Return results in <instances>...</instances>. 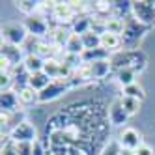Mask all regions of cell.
I'll return each mask as SVG.
<instances>
[{
  "mask_svg": "<svg viewBox=\"0 0 155 155\" xmlns=\"http://www.w3.org/2000/svg\"><path fill=\"white\" fill-rule=\"evenodd\" d=\"M110 65H112L114 71L127 68V69H133L138 75V73H142L144 69H146L148 56L140 49H124V51L112 54V58H110Z\"/></svg>",
  "mask_w": 155,
  "mask_h": 155,
  "instance_id": "1",
  "label": "cell"
},
{
  "mask_svg": "<svg viewBox=\"0 0 155 155\" xmlns=\"http://www.w3.org/2000/svg\"><path fill=\"white\" fill-rule=\"evenodd\" d=\"M150 28L146 25L138 23L135 17H127L124 21V32H121V45L125 49H137V45L140 43V39L146 36V32Z\"/></svg>",
  "mask_w": 155,
  "mask_h": 155,
  "instance_id": "2",
  "label": "cell"
},
{
  "mask_svg": "<svg viewBox=\"0 0 155 155\" xmlns=\"http://www.w3.org/2000/svg\"><path fill=\"white\" fill-rule=\"evenodd\" d=\"M131 15L135 17L138 23L146 25L148 28L155 26V8L151 4V0H135V2H133Z\"/></svg>",
  "mask_w": 155,
  "mask_h": 155,
  "instance_id": "3",
  "label": "cell"
},
{
  "mask_svg": "<svg viewBox=\"0 0 155 155\" xmlns=\"http://www.w3.org/2000/svg\"><path fill=\"white\" fill-rule=\"evenodd\" d=\"M28 39V32L25 28V25L19 23H8L2 28V43H9L15 47H23Z\"/></svg>",
  "mask_w": 155,
  "mask_h": 155,
  "instance_id": "4",
  "label": "cell"
},
{
  "mask_svg": "<svg viewBox=\"0 0 155 155\" xmlns=\"http://www.w3.org/2000/svg\"><path fill=\"white\" fill-rule=\"evenodd\" d=\"M51 13L58 23V26L73 25V21L79 17L71 2H51Z\"/></svg>",
  "mask_w": 155,
  "mask_h": 155,
  "instance_id": "5",
  "label": "cell"
},
{
  "mask_svg": "<svg viewBox=\"0 0 155 155\" xmlns=\"http://www.w3.org/2000/svg\"><path fill=\"white\" fill-rule=\"evenodd\" d=\"M71 88H73V84H71L69 79H56V81H52L43 92H39L38 101H39V103L54 101V99H58L60 95H64L68 90H71Z\"/></svg>",
  "mask_w": 155,
  "mask_h": 155,
  "instance_id": "6",
  "label": "cell"
},
{
  "mask_svg": "<svg viewBox=\"0 0 155 155\" xmlns=\"http://www.w3.org/2000/svg\"><path fill=\"white\" fill-rule=\"evenodd\" d=\"M25 28H26V32H28V36H32V38H36V39H39V38H45L47 34H51V26H49V23H47V19L43 17V15H32V17H26V21H25Z\"/></svg>",
  "mask_w": 155,
  "mask_h": 155,
  "instance_id": "7",
  "label": "cell"
},
{
  "mask_svg": "<svg viewBox=\"0 0 155 155\" xmlns=\"http://www.w3.org/2000/svg\"><path fill=\"white\" fill-rule=\"evenodd\" d=\"M9 140H13L15 144H19V142H30V144H34L38 140L36 127L32 125L30 121H23L21 125H17L15 129L9 131Z\"/></svg>",
  "mask_w": 155,
  "mask_h": 155,
  "instance_id": "8",
  "label": "cell"
},
{
  "mask_svg": "<svg viewBox=\"0 0 155 155\" xmlns=\"http://www.w3.org/2000/svg\"><path fill=\"white\" fill-rule=\"evenodd\" d=\"M107 116H108V121L116 127H121L124 124H127V120H129V114L125 112L124 105H121V99H114V101L108 105Z\"/></svg>",
  "mask_w": 155,
  "mask_h": 155,
  "instance_id": "9",
  "label": "cell"
},
{
  "mask_svg": "<svg viewBox=\"0 0 155 155\" xmlns=\"http://www.w3.org/2000/svg\"><path fill=\"white\" fill-rule=\"evenodd\" d=\"M118 142H120L121 148H127V150L137 151L142 146V135L137 129H133V127H125L124 131L120 133V140Z\"/></svg>",
  "mask_w": 155,
  "mask_h": 155,
  "instance_id": "10",
  "label": "cell"
},
{
  "mask_svg": "<svg viewBox=\"0 0 155 155\" xmlns=\"http://www.w3.org/2000/svg\"><path fill=\"white\" fill-rule=\"evenodd\" d=\"M2 58H6L13 68H19L23 65L26 54L23 47H15V45H9V43H2Z\"/></svg>",
  "mask_w": 155,
  "mask_h": 155,
  "instance_id": "11",
  "label": "cell"
},
{
  "mask_svg": "<svg viewBox=\"0 0 155 155\" xmlns=\"http://www.w3.org/2000/svg\"><path fill=\"white\" fill-rule=\"evenodd\" d=\"M0 107H2V112L4 114L19 112V108H21L19 94L15 90H6V92H2V97H0Z\"/></svg>",
  "mask_w": 155,
  "mask_h": 155,
  "instance_id": "12",
  "label": "cell"
},
{
  "mask_svg": "<svg viewBox=\"0 0 155 155\" xmlns=\"http://www.w3.org/2000/svg\"><path fill=\"white\" fill-rule=\"evenodd\" d=\"M90 68V73L94 77V81H101L105 77L110 75L112 71V65H110V60H101V62H94V64H86Z\"/></svg>",
  "mask_w": 155,
  "mask_h": 155,
  "instance_id": "13",
  "label": "cell"
},
{
  "mask_svg": "<svg viewBox=\"0 0 155 155\" xmlns=\"http://www.w3.org/2000/svg\"><path fill=\"white\" fill-rule=\"evenodd\" d=\"M81 58L84 64H94V62H101V60H110V52L103 47H97V49H90V51H84L81 54Z\"/></svg>",
  "mask_w": 155,
  "mask_h": 155,
  "instance_id": "14",
  "label": "cell"
},
{
  "mask_svg": "<svg viewBox=\"0 0 155 155\" xmlns=\"http://www.w3.org/2000/svg\"><path fill=\"white\" fill-rule=\"evenodd\" d=\"M52 82V79L45 73V71H39V73H34V75H30V81H28V86L32 88V90H36L38 94L43 92L45 88Z\"/></svg>",
  "mask_w": 155,
  "mask_h": 155,
  "instance_id": "15",
  "label": "cell"
},
{
  "mask_svg": "<svg viewBox=\"0 0 155 155\" xmlns=\"http://www.w3.org/2000/svg\"><path fill=\"white\" fill-rule=\"evenodd\" d=\"M90 30H92V15H79L71 25V34L77 36H84Z\"/></svg>",
  "mask_w": 155,
  "mask_h": 155,
  "instance_id": "16",
  "label": "cell"
},
{
  "mask_svg": "<svg viewBox=\"0 0 155 155\" xmlns=\"http://www.w3.org/2000/svg\"><path fill=\"white\" fill-rule=\"evenodd\" d=\"M43 65H45V60H43L41 56H38V54H32V52L26 54V58H25V62H23V68H25L26 73H30V75L43 71Z\"/></svg>",
  "mask_w": 155,
  "mask_h": 155,
  "instance_id": "17",
  "label": "cell"
},
{
  "mask_svg": "<svg viewBox=\"0 0 155 155\" xmlns=\"http://www.w3.org/2000/svg\"><path fill=\"white\" fill-rule=\"evenodd\" d=\"M101 47L107 49L108 52H120V47L121 45V36H116V34H110V32H105L101 34Z\"/></svg>",
  "mask_w": 155,
  "mask_h": 155,
  "instance_id": "18",
  "label": "cell"
},
{
  "mask_svg": "<svg viewBox=\"0 0 155 155\" xmlns=\"http://www.w3.org/2000/svg\"><path fill=\"white\" fill-rule=\"evenodd\" d=\"M69 36H71V32L65 30V26H56V28H51V43H52V45L56 47V49L65 47V43H68Z\"/></svg>",
  "mask_w": 155,
  "mask_h": 155,
  "instance_id": "19",
  "label": "cell"
},
{
  "mask_svg": "<svg viewBox=\"0 0 155 155\" xmlns=\"http://www.w3.org/2000/svg\"><path fill=\"white\" fill-rule=\"evenodd\" d=\"M43 71H45L52 81L60 79V75H62V60H58V58H49V60H45Z\"/></svg>",
  "mask_w": 155,
  "mask_h": 155,
  "instance_id": "20",
  "label": "cell"
},
{
  "mask_svg": "<svg viewBox=\"0 0 155 155\" xmlns=\"http://www.w3.org/2000/svg\"><path fill=\"white\" fill-rule=\"evenodd\" d=\"M17 4V9L21 13H25L26 17H32V15H36L39 9H41V2H34V0H19Z\"/></svg>",
  "mask_w": 155,
  "mask_h": 155,
  "instance_id": "21",
  "label": "cell"
},
{
  "mask_svg": "<svg viewBox=\"0 0 155 155\" xmlns=\"http://www.w3.org/2000/svg\"><path fill=\"white\" fill-rule=\"evenodd\" d=\"M64 49H65V52H68V54H82V52H84L82 38H81V36H77V34H71Z\"/></svg>",
  "mask_w": 155,
  "mask_h": 155,
  "instance_id": "22",
  "label": "cell"
},
{
  "mask_svg": "<svg viewBox=\"0 0 155 155\" xmlns=\"http://www.w3.org/2000/svg\"><path fill=\"white\" fill-rule=\"evenodd\" d=\"M135 79H137V73L133 71V69L124 68V69H118V71H116V81H118V84H121V88L135 84V82H137Z\"/></svg>",
  "mask_w": 155,
  "mask_h": 155,
  "instance_id": "23",
  "label": "cell"
},
{
  "mask_svg": "<svg viewBox=\"0 0 155 155\" xmlns=\"http://www.w3.org/2000/svg\"><path fill=\"white\" fill-rule=\"evenodd\" d=\"M17 94H19L21 107H30V105H34V103H39V101H38L39 94H38L36 90H32L30 86L25 88V90H21V92H17Z\"/></svg>",
  "mask_w": 155,
  "mask_h": 155,
  "instance_id": "24",
  "label": "cell"
},
{
  "mask_svg": "<svg viewBox=\"0 0 155 155\" xmlns=\"http://www.w3.org/2000/svg\"><path fill=\"white\" fill-rule=\"evenodd\" d=\"M82 38V43H84V51H90V49H97V47H101V36L95 34V32H86Z\"/></svg>",
  "mask_w": 155,
  "mask_h": 155,
  "instance_id": "25",
  "label": "cell"
},
{
  "mask_svg": "<svg viewBox=\"0 0 155 155\" xmlns=\"http://www.w3.org/2000/svg\"><path fill=\"white\" fill-rule=\"evenodd\" d=\"M120 99H121V105H124L125 112H127L129 116H135L138 110H140V103H142V101H138V99H135V97H127V95L120 97Z\"/></svg>",
  "mask_w": 155,
  "mask_h": 155,
  "instance_id": "26",
  "label": "cell"
},
{
  "mask_svg": "<svg viewBox=\"0 0 155 155\" xmlns=\"http://www.w3.org/2000/svg\"><path fill=\"white\" fill-rule=\"evenodd\" d=\"M107 32L110 34H116V36H121V32H124V19L120 17H108L107 19Z\"/></svg>",
  "mask_w": 155,
  "mask_h": 155,
  "instance_id": "27",
  "label": "cell"
},
{
  "mask_svg": "<svg viewBox=\"0 0 155 155\" xmlns=\"http://www.w3.org/2000/svg\"><path fill=\"white\" fill-rule=\"evenodd\" d=\"M124 95H127V97H135V99H138V101H142V99L146 97V94H144V88H142L138 82L131 84V86H125V88H124Z\"/></svg>",
  "mask_w": 155,
  "mask_h": 155,
  "instance_id": "28",
  "label": "cell"
},
{
  "mask_svg": "<svg viewBox=\"0 0 155 155\" xmlns=\"http://www.w3.org/2000/svg\"><path fill=\"white\" fill-rule=\"evenodd\" d=\"M92 9L94 13L101 17L103 13H110L112 12V2H107V0H97V2H92Z\"/></svg>",
  "mask_w": 155,
  "mask_h": 155,
  "instance_id": "29",
  "label": "cell"
},
{
  "mask_svg": "<svg viewBox=\"0 0 155 155\" xmlns=\"http://www.w3.org/2000/svg\"><path fill=\"white\" fill-rule=\"evenodd\" d=\"M120 150H121L120 142H118V140H110V142L107 144V146L103 148L101 155H120Z\"/></svg>",
  "mask_w": 155,
  "mask_h": 155,
  "instance_id": "30",
  "label": "cell"
},
{
  "mask_svg": "<svg viewBox=\"0 0 155 155\" xmlns=\"http://www.w3.org/2000/svg\"><path fill=\"white\" fill-rule=\"evenodd\" d=\"M17 146V153L19 155H32V148H34V144H30V142H19L15 144Z\"/></svg>",
  "mask_w": 155,
  "mask_h": 155,
  "instance_id": "31",
  "label": "cell"
},
{
  "mask_svg": "<svg viewBox=\"0 0 155 155\" xmlns=\"http://www.w3.org/2000/svg\"><path fill=\"white\" fill-rule=\"evenodd\" d=\"M2 155H19L17 153V146H15L13 140H8L2 146Z\"/></svg>",
  "mask_w": 155,
  "mask_h": 155,
  "instance_id": "32",
  "label": "cell"
},
{
  "mask_svg": "<svg viewBox=\"0 0 155 155\" xmlns=\"http://www.w3.org/2000/svg\"><path fill=\"white\" fill-rule=\"evenodd\" d=\"M135 155H155V150L150 148V146H146V144H142V146L135 151Z\"/></svg>",
  "mask_w": 155,
  "mask_h": 155,
  "instance_id": "33",
  "label": "cell"
},
{
  "mask_svg": "<svg viewBox=\"0 0 155 155\" xmlns=\"http://www.w3.org/2000/svg\"><path fill=\"white\" fill-rule=\"evenodd\" d=\"M32 155H47L45 148H43V144H41L39 140H36V142H34V148H32Z\"/></svg>",
  "mask_w": 155,
  "mask_h": 155,
  "instance_id": "34",
  "label": "cell"
},
{
  "mask_svg": "<svg viewBox=\"0 0 155 155\" xmlns=\"http://www.w3.org/2000/svg\"><path fill=\"white\" fill-rule=\"evenodd\" d=\"M120 155H135V151H133V150H127V148H121V150H120Z\"/></svg>",
  "mask_w": 155,
  "mask_h": 155,
  "instance_id": "35",
  "label": "cell"
}]
</instances>
